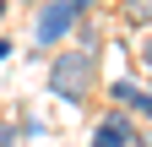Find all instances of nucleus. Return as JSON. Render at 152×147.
Here are the masks:
<instances>
[{"label": "nucleus", "instance_id": "2", "mask_svg": "<svg viewBox=\"0 0 152 147\" xmlns=\"http://www.w3.org/2000/svg\"><path fill=\"white\" fill-rule=\"evenodd\" d=\"M71 27H76L71 0H44V6H38V16H33V44H38V49H49V44H60Z\"/></svg>", "mask_w": 152, "mask_h": 147}, {"label": "nucleus", "instance_id": "10", "mask_svg": "<svg viewBox=\"0 0 152 147\" xmlns=\"http://www.w3.org/2000/svg\"><path fill=\"white\" fill-rule=\"evenodd\" d=\"M6 6H11V0H0V16H6Z\"/></svg>", "mask_w": 152, "mask_h": 147}, {"label": "nucleus", "instance_id": "5", "mask_svg": "<svg viewBox=\"0 0 152 147\" xmlns=\"http://www.w3.org/2000/svg\"><path fill=\"white\" fill-rule=\"evenodd\" d=\"M125 22H152V0H130V6H125Z\"/></svg>", "mask_w": 152, "mask_h": 147}, {"label": "nucleus", "instance_id": "6", "mask_svg": "<svg viewBox=\"0 0 152 147\" xmlns=\"http://www.w3.org/2000/svg\"><path fill=\"white\" fill-rule=\"evenodd\" d=\"M16 136H22V131H11V125H0V147H16Z\"/></svg>", "mask_w": 152, "mask_h": 147}, {"label": "nucleus", "instance_id": "11", "mask_svg": "<svg viewBox=\"0 0 152 147\" xmlns=\"http://www.w3.org/2000/svg\"><path fill=\"white\" fill-rule=\"evenodd\" d=\"M27 6H44V0H27Z\"/></svg>", "mask_w": 152, "mask_h": 147}, {"label": "nucleus", "instance_id": "9", "mask_svg": "<svg viewBox=\"0 0 152 147\" xmlns=\"http://www.w3.org/2000/svg\"><path fill=\"white\" fill-rule=\"evenodd\" d=\"M141 54H147V65H152V38H147V49H141Z\"/></svg>", "mask_w": 152, "mask_h": 147}, {"label": "nucleus", "instance_id": "4", "mask_svg": "<svg viewBox=\"0 0 152 147\" xmlns=\"http://www.w3.org/2000/svg\"><path fill=\"white\" fill-rule=\"evenodd\" d=\"M76 22H82V27H76V49H82V54H98V49H103V44H98V27H92L87 16H76Z\"/></svg>", "mask_w": 152, "mask_h": 147}, {"label": "nucleus", "instance_id": "3", "mask_svg": "<svg viewBox=\"0 0 152 147\" xmlns=\"http://www.w3.org/2000/svg\"><path fill=\"white\" fill-rule=\"evenodd\" d=\"M92 147H147V136L136 131L130 109H109L98 120V131H92Z\"/></svg>", "mask_w": 152, "mask_h": 147}, {"label": "nucleus", "instance_id": "7", "mask_svg": "<svg viewBox=\"0 0 152 147\" xmlns=\"http://www.w3.org/2000/svg\"><path fill=\"white\" fill-rule=\"evenodd\" d=\"M92 6H98V0H71V11H76V16H87Z\"/></svg>", "mask_w": 152, "mask_h": 147}, {"label": "nucleus", "instance_id": "1", "mask_svg": "<svg viewBox=\"0 0 152 147\" xmlns=\"http://www.w3.org/2000/svg\"><path fill=\"white\" fill-rule=\"evenodd\" d=\"M92 87H98V54H82V49H60L49 60V93L65 98V104H82Z\"/></svg>", "mask_w": 152, "mask_h": 147}, {"label": "nucleus", "instance_id": "8", "mask_svg": "<svg viewBox=\"0 0 152 147\" xmlns=\"http://www.w3.org/2000/svg\"><path fill=\"white\" fill-rule=\"evenodd\" d=\"M6 54H11V38H0V60H6Z\"/></svg>", "mask_w": 152, "mask_h": 147}]
</instances>
